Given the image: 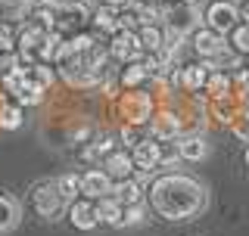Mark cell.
<instances>
[{
	"label": "cell",
	"instance_id": "cell-1",
	"mask_svg": "<svg viewBox=\"0 0 249 236\" xmlns=\"http://www.w3.org/2000/svg\"><path fill=\"white\" fill-rule=\"evenodd\" d=\"M146 202L162 221H193L209 205V193L196 177L181 171L156 174L146 186Z\"/></svg>",
	"mask_w": 249,
	"mask_h": 236
},
{
	"label": "cell",
	"instance_id": "cell-2",
	"mask_svg": "<svg viewBox=\"0 0 249 236\" xmlns=\"http://www.w3.org/2000/svg\"><path fill=\"white\" fill-rule=\"evenodd\" d=\"M153 112H156L153 93H146L143 87L119 93V115L124 118V124H137V128H143V124L153 118Z\"/></svg>",
	"mask_w": 249,
	"mask_h": 236
},
{
	"label": "cell",
	"instance_id": "cell-3",
	"mask_svg": "<svg viewBox=\"0 0 249 236\" xmlns=\"http://www.w3.org/2000/svg\"><path fill=\"white\" fill-rule=\"evenodd\" d=\"M28 202H31V208H35V215L44 218V221H59V215L69 208L66 202H62L59 190H56V180H41V184H35L31 193H28Z\"/></svg>",
	"mask_w": 249,
	"mask_h": 236
},
{
	"label": "cell",
	"instance_id": "cell-4",
	"mask_svg": "<svg viewBox=\"0 0 249 236\" xmlns=\"http://www.w3.org/2000/svg\"><path fill=\"white\" fill-rule=\"evenodd\" d=\"M190 47H193V53H196V56L209 66V72H212L215 62L228 53V41H224V34H215V31L206 28V25H199L190 34Z\"/></svg>",
	"mask_w": 249,
	"mask_h": 236
},
{
	"label": "cell",
	"instance_id": "cell-5",
	"mask_svg": "<svg viewBox=\"0 0 249 236\" xmlns=\"http://www.w3.org/2000/svg\"><path fill=\"white\" fill-rule=\"evenodd\" d=\"M199 16H196V10L193 6H187V3H168L165 6V22H162V31H168V34H175V37H181V41H187V37L193 34V31L199 28Z\"/></svg>",
	"mask_w": 249,
	"mask_h": 236
},
{
	"label": "cell",
	"instance_id": "cell-6",
	"mask_svg": "<svg viewBox=\"0 0 249 236\" xmlns=\"http://www.w3.org/2000/svg\"><path fill=\"white\" fill-rule=\"evenodd\" d=\"M90 22V6L81 3H59L56 0V13H53V31H59L62 37H72L78 31H84V25Z\"/></svg>",
	"mask_w": 249,
	"mask_h": 236
},
{
	"label": "cell",
	"instance_id": "cell-7",
	"mask_svg": "<svg viewBox=\"0 0 249 236\" xmlns=\"http://www.w3.org/2000/svg\"><path fill=\"white\" fill-rule=\"evenodd\" d=\"M237 22H240V10L231 0H215V3H209L206 13H202V25L212 28L215 34H228Z\"/></svg>",
	"mask_w": 249,
	"mask_h": 236
},
{
	"label": "cell",
	"instance_id": "cell-8",
	"mask_svg": "<svg viewBox=\"0 0 249 236\" xmlns=\"http://www.w3.org/2000/svg\"><path fill=\"white\" fill-rule=\"evenodd\" d=\"M146 128H150L153 140L168 143V140H178L184 134V121H181V115L171 112V109H159V112H153V118L146 121Z\"/></svg>",
	"mask_w": 249,
	"mask_h": 236
},
{
	"label": "cell",
	"instance_id": "cell-9",
	"mask_svg": "<svg viewBox=\"0 0 249 236\" xmlns=\"http://www.w3.org/2000/svg\"><path fill=\"white\" fill-rule=\"evenodd\" d=\"M78 193L84 199H103V196L112 193V177L106 174L103 168H88L84 174H78Z\"/></svg>",
	"mask_w": 249,
	"mask_h": 236
},
{
	"label": "cell",
	"instance_id": "cell-10",
	"mask_svg": "<svg viewBox=\"0 0 249 236\" xmlns=\"http://www.w3.org/2000/svg\"><path fill=\"white\" fill-rule=\"evenodd\" d=\"M109 56L112 59H119V62H137L140 56H143V50H140V44H137V34L134 31H115V34H109Z\"/></svg>",
	"mask_w": 249,
	"mask_h": 236
},
{
	"label": "cell",
	"instance_id": "cell-11",
	"mask_svg": "<svg viewBox=\"0 0 249 236\" xmlns=\"http://www.w3.org/2000/svg\"><path fill=\"white\" fill-rule=\"evenodd\" d=\"M206 78H209V66H206V62H187V66L175 68V84L181 90H187V93H202Z\"/></svg>",
	"mask_w": 249,
	"mask_h": 236
},
{
	"label": "cell",
	"instance_id": "cell-12",
	"mask_svg": "<svg viewBox=\"0 0 249 236\" xmlns=\"http://www.w3.org/2000/svg\"><path fill=\"white\" fill-rule=\"evenodd\" d=\"M69 211V221H72L75 230H97L100 227V218H97V205H93V199H84V196H78L72 205L66 208Z\"/></svg>",
	"mask_w": 249,
	"mask_h": 236
},
{
	"label": "cell",
	"instance_id": "cell-13",
	"mask_svg": "<svg viewBox=\"0 0 249 236\" xmlns=\"http://www.w3.org/2000/svg\"><path fill=\"white\" fill-rule=\"evenodd\" d=\"M178 146V155H181V162H206L209 159V143L202 134H181V137L175 140Z\"/></svg>",
	"mask_w": 249,
	"mask_h": 236
},
{
	"label": "cell",
	"instance_id": "cell-14",
	"mask_svg": "<svg viewBox=\"0 0 249 236\" xmlns=\"http://www.w3.org/2000/svg\"><path fill=\"white\" fill-rule=\"evenodd\" d=\"M103 171L115 180H124V177H134V162H131V152L128 149H112L109 155H103Z\"/></svg>",
	"mask_w": 249,
	"mask_h": 236
},
{
	"label": "cell",
	"instance_id": "cell-15",
	"mask_svg": "<svg viewBox=\"0 0 249 236\" xmlns=\"http://www.w3.org/2000/svg\"><path fill=\"white\" fill-rule=\"evenodd\" d=\"M93 205H97V218H100V224H106V227H122V224H124V205H122L119 199H115L112 193L103 196V199H97Z\"/></svg>",
	"mask_w": 249,
	"mask_h": 236
},
{
	"label": "cell",
	"instance_id": "cell-16",
	"mask_svg": "<svg viewBox=\"0 0 249 236\" xmlns=\"http://www.w3.org/2000/svg\"><path fill=\"white\" fill-rule=\"evenodd\" d=\"M22 221V202L10 193H0V233L16 230Z\"/></svg>",
	"mask_w": 249,
	"mask_h": 236
},
{
	"label": "cell",
	"instance_id": "cell-17",
	"mask_svg": "<svg viewBox=\"0 0 249 236\" xmlns=\"http://www.w3.org/2000/svg\"><path fill=\"white\" fill-rule=\"evenodd\" d=\"M112 196L122 202V205H134V202H143V184H140L137 177H124V180H115L112 184Z\"/></svg>",
	"mask_w": 249,
	"mask_h": 236
},
{
	"label": "cell",
	"instance_id": "cell-18",
	"mask_svg": "<svg viewBox=\"0 0 249 236\" xmlns=\"http://www.w3.org/2000/svg\"><path fill=\"white\" fill-rule=\"evenodd\" d=\"M202 93H209V100H228L233 97V78L228 72H209Z\"/></svg>",
	"mask_w": 249,
	"mask_h": 236
},
{
	"label": "cell",
	"instance_id": "cell-19",
	"mask_svg": "<svg viewBox=\"0 0 249 236\" xmlns=\"http://www.w3.org/2000/svg\"><path fill=\"white\" fill-rule=\"evenodd\" d=\"M134 34H137V44H140V50H143V56L146 53H159L162 44H165V31H162V25H140Z\"/></svg>",
	"mask_w": 249,
	"mask_h": 236
},
{
	"label": "cell",
	"instance_id": "cell-20",
	"mask_svg": "<svg viewBox=\"0 0 249 236\" xmlns=\"http://www.w3.org/2000/svg\"><path fill=\"white\" fill-rule=\"evenodd\" d=\"M90 22H93V28L103 31V34H115V31H119V10L100 3V6L90 10Z\"/></svg>",
	"mask_w": 249,
	"mask_h": 236
},
{
	"label": "cell",
	"instance_id": "cell-21",
	"mask_svg": "<svg viewBox=\"0 0 249 236\" xmlns=\"http://www.w3.org/2000/svg\"><path fill=\"white\" fill-rule=\"evenodd\" d=\"M150 81V75H146V68H143V62H128L124 66V72L119 75V87L122 90H137V87H143V84Z\"/></svg>",
	"mask_w": 249,
	"mask_h": 236
},
{
	"label": "cell",
	"instance_id": "cell-22",
	"mask_svg": "<svg viewBox=\"0 0 249 236\" xmlns=\"http://www.w3.org/2000/svg\"><path fill=\"white\" fill-rule=\"evenodd\" d=\"M224 41H228V47H231L233 53H237L240 59L249 56V22L240 19L237 25H233V28L228 31V34H224Z\"/></svg>",
	"mask_w": 249,
	"mask_h": 236
},
{
	"label": "cell",
	"instance_id": "cell-23",
	"mask_svg": "<svg viewBox=\"0 0 249 236\" xmlns=\"http://www.w3.org/2000/svg\"><path fill=\"white\" fill-rule=\"evenodd\" d=\"M25 81H28V84H35V87H41V90H47L53 81H56V72H53L50 62H37V66L25 68Z\"/></svg>",
	"mask_w": 249,
	"mask_h": 236
},
{
	"label": "cell",
	"instance_id": "cell-24",
	"mask_svg": "<svg viewBox=\"0 0 249 236\" xmlns=\"http://www.w3.org/2000/svg\"><path fill=\"white\" fill-rule=\"evenodd\" d=\"M25 121V109L19 103H3L0 106V128L3 131H19Z\"/></svg>",
	"mask_w": 249,
	"mask_h": 236
},
{
	"label": "cell",
	"instance_id": "cell-25",
	"mask_svg": "<svg viewBox=\"0 0 249 236\" xmlns=\"http://www.w3.org/2000/svg\"><path fill=\"white\" fill-rule=\"evenodd\" d=\"M240 115V103H233V97L228 100H212V118L218 124H228L231 128V121Z\"/></svg>",
	"mask_w": 249,
	"mask_h": 236
},
{
	"label": "cell",
	"instance_id": "cell-26",
	"mask_svg": "<svg viewBox=\"0 0 249 236\" xmlns=\"http://www.w3.org/2000/svg\"><path fill=\"white\" fill-rule=\"evenodd\" d=\"M44 93L47 90H41V87H35V84H28V81H22L19 87H16V93H13V100L19 103L22 109H28V106H37L44 100Z\"/></svg>",
	"mask_w": 249,
	"mask_h": 236
},
{
	"label": "cell",
	"instance_id": "cell-27",
	"mask_svg": "<svg viewBox=\"0 0 249 236\" xmlns=\"http://www.w3.org/2000/svg\"><path fill=\"white\" fill-rule=\"evenodd\" d=\"M56 190H59V196H62V202L66 205H72V202L78 199V174H62V177H56Z\"/></svg>",
	"mask_w": 249,
	"mask_h": 236
},
{
	"label": "cell",
	"instance_id": "cell-28",
	"mask_svg": "<svg viewBox=\"0 0 249 236\" xmlns=\"http://www.w3.org/2000/svg\"><path fill=\"white\" fill-rule=\"evenodd\" d=\"M16 37H19L16 22H3V19H0V53H16Z\"/></svg>",
	"mask_w": 249,
	"mask_h": 236
},
{
	"label": "cell",
	"instance_id": "cell-29",
	"mask_svg": "<svg viewBox=\"0 0 249 236\" xmlns=\"http://www.w3.org/2000/svg\"><path fill=\"white\" fill-rule=\"evenodd\" d=\"M146 221V202H134V205H124V224L122 227H137Z\"/></svg>",
	"mask_w": 249,
	"mask_h": 236
},
{
	"label": "cell",
	"instance_id": "cell-30",
	"mask_svg": "<svg viewBox=\"0 0 249 236\" xmlns=\"http://www.w3.org/2000/svg\"><path fill=\"white\" fill-rule=\"evenodd\" d=\"M231 131L237 134L240 140H246V143H249V115H246V112H240V115L231 121Z\"/></svg>",
	"mask_w": 249,
	"mask_h": 236
},
{
	"label": "cell",
	"instance_id": "cell-31",
	"mask_svg": "<svg viewBox=\"0 0 249 236\" xmlns=\"http://www.w3.org/2000/svg\"><path fill=\"white\" fill-rule=\"evenodd\" d=\"M119 137H122V140H124V143H128V146H134V143H140V140H143V131H140L137 124H124Z\"/></svg>",
	"mask_w": 249,
	"mask_h": 236
},
{
	"label": "cell",
	"instance_id": "cell-32",
	"mask_svg": "<svg viewBox=\"0 0 249 236\" xmlns=\"http://www.w3.org/2000/svg\"><path fill=\"white\" fill-rule=\"evenodd\" d=\"M103 3H106V6H112V10H128L134 0H103Z\"/></svg>",
	"mask_w": 249,
	"mask_h": 236
},
{
	"label": "cell",
	"instance_id": "cell-33",
	"mask_svg": "<svg viewBox=\"0 0 249 236\" xmlns=\"http://www.w3.org/2000/svg\"><path fill=\"white\" fill-rule=\"evenodd\" d=\"M240 19L249 22V0H243V3H240Z\"/></svg>",
	"mask_w": 249,
	"mask_h": 236
},
{
	"label": "cell",
	"instance_id": "cell-34",
	"mask_svg": "<svg viewBox=\"0 0 249 236\" xmlns=\"http://www.w3.org/2000/svg\"><path fill=\"white\" fill-rule=\"evenodd\" d=\"M59 3H81V6H93L97 0H59Z\"/></svg>",
	"mask_w": 249,
	"mask_h": 236
},
{
	"label": "cell",
	"instance_id": "cell-35",
	"mask_svg": "<svg viewBox=\"0 0 249 236\" xmlns=\"http://www.w3.org/2000/svg\"><path fill=\"white\" fill-rule=\"evenodd\" d=\"M178 3H187V6H196L199 0H178Z\"/></svg>",
	"mask_w": 249,
	"mask_h": 236
},
{
	"label": "cell",
	"instance_id": "cell-36",
	"mask_svg": "<svg viewBox=\"0 0 249 236\" xmlns=\"http://www.w3.org/2000/svg\"><path fill=\"white\" fill-rule=\"evenodd\" d=\"M146 3H162V6H165V3H168V0H146Z\"/></svg>",
	"mask_w": 249,
	"mask_h": 236
},
{
	"label": "cell",
	"instance_id": "cell-37",
	"mask_svg": "<svg viewBox=\"0 0 249 236\" xmlns=\"http://www.w3.org/2000/svg\"><path fill=\"white\" fill-rule=\"evenodd\" d=\"M246 165H249V146H246Z\"/></svg>",
	"mask_w": 249,
	"mask_h": 236
},
{
	"label": "cell",
	"instance_id": "cell-38",
	"mask_svg": "<svg viewBox=\"0 0 249 236\" xmlns=\"http://www.w3.org/2000/svg\"><path fill=\"white\" fill-rule=\"evenodd\" d=\"M10 3H19V0H10Z\"/></svg>",
	"mask_w": 249,
	"mask_h": 236
},
{
	"label": "cell",
	"instance_id": "cell-39",
	"mask_svg": "<svg viewBox=\"0 0 249 236\" xmlns=\"http://www.w3.org/2000/svg\"><path fill=\"white\" fill-rule=\"evenodd\" d=\"M240 3H243V0H240Z\"/></svg>",
	"mask_w": 249,
	"mask_h": 236
}]
</instances>
